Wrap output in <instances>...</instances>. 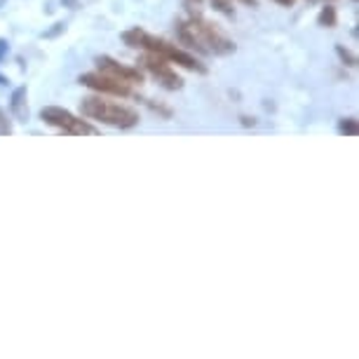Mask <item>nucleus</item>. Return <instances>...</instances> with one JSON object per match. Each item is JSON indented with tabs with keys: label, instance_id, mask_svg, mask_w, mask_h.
Returning a JSON list of instances; mask_svg holds the SVG:
<instances>
[{
	"label": "nucleus",
	"instance_id": "9",
	"mask_svg": "<svg viewBox=\"0 0 359 359\" xmlns=\"http://www.w3.org/2000/svg\"><path fill=\"white\" fill-rule=\"evenodd\" d=\"M320 26H324V29H334L336 26V8H324L320 12Z\"/></svg>",
	"mask_w": 359,
	"mask_h": 359
},
{
	"label": "nucleus",
	"instance_id": "3",
	"mask_svg": "<svg viewBox=\"0 0 359 359\" xmlns=\"http://www.w3.org/2000/svg\"><path fill=\"white\" fill-rule=\"evenodd\" d=\"M80 111L85 118L99 120L108 127H120V130H130L139 123V113L130 106L115 104V101H106L101 97H87L80 101Z\"/></svg>",
	"mask_w": 359,
	"mask_h": 359
},
{
	"label": "nucleus",
	"instance_id": "4",
	"mask_svg": "<svg viewBox=\"0 0 359 359\" xmlns=\"http://www.w3.org/2000/svg\"><path fill=\"white\" fill-rule=\"evenodd\" d=\"M40 118L45 120L47 125L57 127V130H62L66 134H76V137H92V134H97V130L85 123V120H78L76 115L64 111V108L59 106H47L40 111Z\"/></svg>",
	"mask_w": 359,
	"mask_h": 359
},
{
	"label": "nucleus",
	"instance_id": "7",
	"mask_svg": "<svg viewBox=\"0 0 359 359\" xmlns=\"http://www.w3.org/2000/svg\"><path fill=\"white\" fill-rule=\"evenodd\" d=\"M97 66L101 73H106V76H113L118 80H123L127 85H141L144 83V76H141L139 69H130V66H123L120 62H115L113 57H97Z\"/></svg>",
	"mask_w": 359,
	"mask_h": 359
},
{
	"label": "nucleus",
	"instance_id": "11",
	"mask_svg": "<svg viewBox=\"0 0 359 359\" xmlns=\"http://www.w3.org/2000/svg\"><path fill=\"white\" fill-rule=\"evenodd\" d=\"M212 5L219 12H223V15H228V17H233V12H235V8H233V0H212Z\"/></svg>",
	"mask_w": 359,
	"mask_h": 359
},
{
	"label": "nucleus",
	"instance_id": "8",
	"mask_svg": "<svg viewBox=\"0 0 359 359\" xmlns=\"http://www.w3.org/2000/svg\"><path fill=\"white\" fill-rule=\"evenodd\" d=\"M12 113H15L17 120H29V106H26V87H17L15 92H12Z\"/></svg>",
	"mask_w": 359,
	"mask_h": 359
},
{
	"label": "nucleus",
	"instance_id": "13",
	"mask_svg": "<svg viewBox=\"0 0 359 359\" xmlns=\"http://www.w3.org/2000/svg\"><path fill=\"white\" fill-rule=\"evenodd\" d=\"M336 52H338V57H341V59H343V62H345V64H348V66H355V64H357V59H355V57H352V54H350L348 50H343V47H341V45H338V47H336Z\"/></svg>",
	"mask_w": 359,
	"mask_h": 359
},
{
	"label": "nucleus",
	"instance_id": "6",
	"mask_svg": "<svg viewBox=\"0 0 359 359\" xmlns=\"http://www.w3.org/2000/svg\"><path fill=\"white\" fill-rule=\"evenodd\" d=\"M80 85L90 87V90L104 92V94H115V97H130L132 94V85L123 83V80L106 76V73H85V76L78 78Z\"/></svg>",
	"mask_w": 359,
	"mask_h": 359
},
{
	"label": "nucleus",
	"instance_id": "10",
	"mask_svg": "<svg viewBox=\"0 0 359 359\" xmlns=\"http://www.w3.org/2000/svg\"><path fill=\"white\" fill-rule=\"evenodd\" d=\"M338 132L345 134V137H355V134H357V120H352V118L341 120V125H338Z\"/></svg>",
	"mask_w": 359,
	"mask_h": 359
},
{
	"label": "nucleus",
	"instance_id": "1",
	"mask_svg": "<svg viewBox=\"0 0 359 359\" xmlns=\"http://www.w3.org/2000/svg\"><path fill=\"white\" fill-rule=\"evenodd\" d=\"M179 36L188 47H193V50H198V52H212V54L235 52L233 40H228L216 26H212L200 15H195L188 24H181Z\"/></svg>",
	"mask_w": 359,
	"mask_h": 359
},
{
	"label": "nucleus",
	"instance_id": "15",
	"mask_svg": "<svg viewBox=\"0 0 359 359\" xmlns=\"http://www.w3.org/2000/svg\"><path fill=\"white\" fill-rule=\"evenodd\" d=\"M245 5H252V8H256V0H242Z\"/></svg>",
	"mask_w": 359,
	"mask_h": 359
},
{
	"label": "nucleus",
	"instance_id": "5",
	"mask_svg": "<svg viewBox=\"0 0 359 359\" xmlns=\"http://www.w3.org/2000/svg\"><path fill=\"white\" fill-rule=\"evenodd\" d=\"M139 64L144 66V69L151 73L165 90H181V87H184V80L176 76V71L169 66L167 59L158 57V54H153V52L144 54V57L139 59Z\"/></svg>",
	"mask_w": 359,
	"mask_h": 359
},
{
	"label": "nucleus",
	"instance_id": "12",
	"mask_svg": "<svg viewBox=\"0 0 359 359\" xmlns=\"http://www.w3.org/2000/svg\"><path fill=\"white\" fill-rule=\"evenodd\" d=\"M8 134H12V125H10V120L5 118V113L0 111V137H8Z\"/></svg>",
	"mask_w": 359,
	"mask_h": 359
},
{
	"label": "nucleus",
	"instance_id": "2",
	"mask_svg": "<svg viewBox=\"0 0 359 359\" xmlns=\"http://www.w3.org/2000/svg\"><path fill=\"white\" fill-rule=\"evenodd\" d=\"M123 40H125V43L130 45V47H141V50L158 54V57L167 59V62L179 64V66H184V69H188V71L207 73V69L198 62V59L193 57V54H188V52H184V50H179L176 45H169L167 40L155 38V36H151V33H146V31H141V29L125 31V33H123Z\"/></svg>",
	"mask_w": 359,
	"mask_h": 359
},
{
	"label": "nucleus",
	"instance_id": "14",
	"mask_svg": "<svg viewBox=\"0 0 359 359\" xmlns=\"http://www.w3.org/2000/svg\"><path fill=\"white\" fill-rule=\"evenodd\" d=\"M275 3H280V5H284V8H291V5L296 3V0H275Z\"/></svg>",
	"mask_w": 359,
	"mask_h": 359
}]
</instances>
